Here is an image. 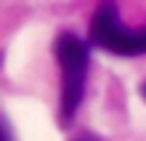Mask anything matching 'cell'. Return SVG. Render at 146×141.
I'll list each match as a JSON object with an SVG mask.
<instances>
[{"instance_id": "obj_1", "label": "cell", "mask_w": 146, "mask_h": 141, "mask_svg": "<svg viewBox=\"0 0 146 141\" xmlns=\"http://www.w3.org/2000/svg\"><path fill=\"white\" fill-rule=\"evenodd\" d=\"M54 54L59 62V121L62 126H69L82 105L85 98V82H87V46L80 36L64 31L54 41Z\"/></svg>"}, {"instance_id": "obj_2", "label": "cell", "mask_w": 146, "mask_h": 141, "mask_svg": "<svg viewBox=\"0 0 146 141\" xmlns=\"http://www.w3.org/2000/svg\"><path fill=\"white\" fill-rule=\"evenodd\" d=\"M90 36L100 49L121 57L146 54V28H126L115 5H100L95 10L90 23Z\"/></svg>"}, {"instance_id": "obj_3", "label": "cell", "mask_w": 146, "mask_h": 141, "mask_svg": "<svg viewBox=\"0 0 146 141\" xmlns=\"http://www.w3.org/2000/svg\"><path fill=\"white\" fill-rule=\"evenodd\" d=\"M0 141H13V136H10V128H8V123L0 118Z\"/></svg>"}, {"instance_id": "obj_4", "label": "cell", "mask_w": 146, "mask_h": 141, "mask_svg": "<svg viewBox=\"0 0 146 141\" xmlns=\"http://www.w3.org/2000/svg\"><path fill=\"white\" fill-rule=\"evenodd\" d=\"M72 141H103V139H98L95 134H80L77 139H72Z\"/></svg>"}]
</instances>
